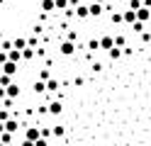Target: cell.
<instances>
[{
	"label": "cell",
	"mask_w": 151,
	"mask_h": 146,
	"mask_svg": "<svg viewBox=\"0 0 151 146\" xmlns=\"http://www.w3.org/2000/svg\"><path fill=\"white\" fill-rule=\"evenodd\" d=\"M76 15H78L81 19H86V17H90V12H88V5H78V7H76Z\"/></svg>",
	"instance_id": "cell-13"
},
{
	"label": "cell",
	"mask_w": 151,
	"mask_h": 146,
	"mask_svg": "<svg viewBox=\"0 0 151 146\" xmlns=\"http://www.w3.org/2000/svg\"><path fill=\"white\" fill-rule=\"evenodd\" d=\"M34 90H37V93H44V90H46V83L37 81V83H34Z\"/></svg>",
	"instance_id": "cell-27"
},
{
	"label": "cell",
	"mask_w": 151,
	"mask_h": 146,
	"mask_svg": "<svg viewBox=\"0 0 151 146\" xmlns=\"http://www.w3.org/2000/svg\"><path fill=\"white\" fill-rule=\"evenodd\" d=\"M132 29H134L137 34H141V32H144V22H134V24H132Z\"/></svg>",
	"instance_id": "cell-26"
},
{
	"label": "cell",
	"mask_w": 151,
	"mask_h": 146,
	"mask_svg": "<svg viewBox=\"0 0 151 146\" xmlns=\"http://www.w3.org/2000/svg\"><path fill=\"white\" fill-rule=\"evenodd\" d=\"M100 49H105V51L115 49V37H110V34H102V37H100Z\"/></svg>",
	"instance_id": "cell-3"
},
{
	"label": "cell",
	"mask_w": 151,
	"mask_h": 146,
	"mask_svg": "<svg viewBox=\"0 0 151 146\" xmlns=\"http://www.w3.org/2000/svg\"><path fill=\"white\" fill-rule=\"evenodd\" d=\"M0 146H5V144H0Z\"/></svg>",
	"instance_id": "cell-33"
},
{
	"label": "cell",
	"mask_w": 151,
	"mask_h": 146,
	"mask_svg": "<svg viewBox=\"0 0 151 146\" xmlns=\"http://www.w3.org/2000/svg\"><path fill=\"white\" fill-rule=\"evenodd\" d=\"M122 19H124L127 24H134L137 22V12L134 10H124V12H122Z\"/></svg>",
	"instance_id": "cell-8"
},
{
	"label": "cell",
	"mask_w": 151,
	"mask_h": 146,
	"mask_svg": "<svg viewBox=\"0 0 151 146\" xmlns=\"http://www.w3.org/2000/svg\"><path fill=\"white\" fill-rule=\"evenodd\" d=\"M3 132H5V124H3V122H0V134H3Z\"/></svg>",
	"instance_id": "cell-32"
},
{
	"label": "cell",
	"mask_w": 151,
	"mask_h": 146,
	"mask_svg": "<svg viewBox=\"0 0 151 146\" xmlns=\"http://www.w3.org/2000/svg\"><path fill=\"white\" fill-rule=\"evenodd\" d=\"M22 58H27V61H29V58H34V49H29V46H27L24 51H22Z\"/></svg>",
	"instance_id": "cell-23"
},
{
	"label": "cell",
	"mask_w": 151,
	"mask_h": 146,
	"mask_svg": "<svg viewBox=\"0 0 151 146\" xmlns=\"http://www.w3.org/2000/svg\"><path fill=\"white\" fill-rule=\"evenodd\" d=\"M107 54H110V58H112V61H117V58H119L122 54H124V51H122V49H117V46H115V49H110Z\"/></svg>",
	"instance_id": "cell-16"
},
{
	"label": "cell",
	"mask_w": 151,
	"mask_h": 146,
	"mask_svg": "<svg viewBox=\"0 0 151 146\" xmlns=\"http://www.w3.org/2000/svg\"><path fill=\"white\" fill-rule=\"evenodd\" d=\"M63 132H66V129H63V127H59V124L51 127V134H54V136H63Z\"/></svg>",
	"instance_id": "cell-25"
},
{
	"label": "cell",
	"mask_w": 151,
	"mask_h": 146,
	"mask_svg": "<svg viewBox=\"0 0 151 146\" xmlns=\"http://www.w3.org/2000/svg\"><path fill=\"white\" fill-rule=\"evenodd\" d=\"M110 19H112V22H115V24L124 22V19H122V12H112V15H110Z\"/></svg>",
	"instance_id": "cell-24"
},
{
	"label": "cell",
	"mask_w": 151,
	"mask_h": 146,
	"mask_svg": "<svg viewBox=\"0 0 151 146\" xmlns=\"http://www.w3.org/2000/svg\"><path fill=\"white\" fill-rule=\"evenodd\" d=\"M7 119H10V112H7V110H0V122H7Z\"/></svg>",
	"instance_id": "cell-28"
},
{
	"label": "cell",
	"mask_w": 151,
	"mask_h": 146,
	"mask_svg": "<svg viewBox=\"0 0 151 146\" xmlns=\"http://www.w3.org/2000/svg\"><path fill=\"white\" fill-rule=\"evenodd\" d=\"M54 5H56V10H66L68 7V0H54Z\"/></svg>",
	"instance_id": "cell-21"
},
{
	"label": "cell",
	"mask_w": 151,
	"mask_h": 146,
	"mask_svg": "<svg viewBox=\"0 0 151 146\" xmlns=\"http://www.w3.org/2000/svg\"><path fill=\"white\" fill-rule=\"evenodd\" d=\"M12 46L17 49V51H24V49H27V39L24 37H17L15 42H12Z\"/></svg>",
	"instance_id": "cell-11"
},
{
	"label": "cell",
	"mask_w": 151,
	"mask_h": 146,
	"mask_svg": "<svg viewBox=\"0 0 151 146\" xmlns=\"http://www.w3.org/2000/svg\"><path fill=\"white\" fill-rule=\"evenodd\" d=\"M49 136H51V129L49 127H42V139H49Z\"/></svg>",
	"instance_id": "cell-29"
},
{
	"label": "cell",
	"mask_w": 151,
	"mask_h": 146,
	"mask_svg": "<svg viewBox=\"0 0 151 146\" xmlns=\"http://www.w3.org/2000/svg\"><path fill=\"white\" fill-rule=\"evenodd\" d=\"M22 58V51H17V49H12V51H7V61H12V63H17Z\"/></svg>",
	"instance_id": "cell-12"
},
{
	"label": "cell",
	"mask_w": 151,
	"mask_h": 146,
	"mask_svg": "<svg viewBox=\"0 0 151 146\" xmlns=\"http://www.w3.org/2000/svg\"><path fill=\"white\" fill-rule=\"evenodd\" d=\"M34 146H49V141H46V139H39V141H34Z\"/></svg>",
	"instance_id": "cell-30"
},
{
	"label": "cell",
	"mask_w": 151,
	"mask_h": 146,
	"mask_svg": "<svg viewBox=\"0 0 151 146\" xmlns=\"http://www.w3.org/2000/svg\"><path fill=\"white\" fill-rule=\"evenodd\" d=\"M3 73H5V76H15V73H17V63L5 61V63H3Z\"/></svg>",
	"instance_id": "cell-7"
},
{
	"label": "cell",
	"mask_w": 151,
	"mask_h": 146,
	"mask_svg": "<svg viewBox=\"0 0 151 146\" xmlns=\"http://www.w3.org/2000/svg\"><path fill=\"white\" fill-rule=\"evenodd\" d=\"M17 129H20V124H17V119H7V122H5V132H7V134H15Z\"/></svg>",
	"instance_id": "cell-10"
},
{
	"label": "cell",
	"mask_w": 151,
	"mask_h": 146,
	"mask_svg": "<svg viewBox=\"0 0 151 146\" xmlns=\"http://www.w3.org/2000/svg\"><path fill=\"white\" fill-rule=\"evenodd\" d=\"M54 7H56V5H54V0H42V10H44V12H51Z\"/></svg>",
	"instance_id": "cell-17"
},
{
	"label": "cell",
	"mask_w": 151,
	"mask_h": 146,
	"mask_svg": "<svg viewBox=\"0 0 151 146\" xmlns=\"http://www.w3.org/2000/svg\"><path fill=\"white\" fill-rule=\"evenodd\" d=\"M20 146H34V144H32V141H27V139H22V144H20Z\"/></svg>",
	"instance_id": "cell-31"
},
{
	"label": "cell",
	"mask_w": 151,
	"mask_h": 146,
	"mask_svg": "<svg viewBox=\"0 0 151 146\" xmlns=\"http://www.w3.org/2000/svg\"><path fill=\"white\" fill-rule=\"evenodd\" d=\"M139 7H141V0H129V5H127V10H134V12Z\"/></svg>",
	"instance_id": "cell-20"
},
{
	"label": "cell",
	"mask_w": 151,
	"mask_h": 146,
	"mask_svg": "<svg viewBox=\"0 0 151 146\" xmlns=\"http://www.w3.org/2000/svg\"><path fill=\"white\" fill-rule=\"evenodd\" d=\"M46 90H59V81H56V78H49V81H46Z\"/></svg>",
	"instance_id": "cell-18"
},
{
	"label": "cell",
	"mask_w": 151,
	"mask_h": 146,
	"mask_svg": "<svg viewBox=\"0 0 151 146\" xmlns=\"http://www.w3.org/2000/svg\"><path fill=\"white\" fill-rule=\"evenodd\" d=\"M24 139L27 141H39L42 139V129H39V127H27V132H24Z\"/></svg>",
	"instance_id": "cell-1"
},
{
	"label": "cell",
	"mask_w": 151,
	"mask_h": 146,
	"mask_svg": "<svg viewBox=\"0 0 151 146\" xmlns=\"http://www.w3.org/2000/svg\"><path fill=\"white\" fill-rule=\"evenodd\" d=\"M149 17H151V10H149V7H144V5H141V7L137 10V22H146Z\"/></svg>",
	"instance_id": "cell-4"
},
{
	"label": "cell",
	"mask_w": 151,
	"mask_h": 146,
	"mask_svg": "<svg viewBox=\"0 0 151 146\" xmlns=\"http://www.w3.org/2000/svg\"><path fill=\"white\" fill-rule=\"evenodd\" d=\"M12 83V76H5V73H0V88H7Z\"/></svg>",
	"instance_id": "cell-14"
},
{
	"label": "cell",
	"mask_w": 151,
	"mask_h": 146,
	"mask_svg": "<svg viewBox=\"0 0 151 146\" xmlns=\"http://www.w3.org/2000/svg\"><path fill=\"white\" fill-rule=\"evenodd\" d=\"M5 95L10 97V100H15V97L20 95V85H15V83H10V85L5 88Z\"/></svg>",
	"instance_id": "cell-5"
},
{
	"label": "cell",
	"mask_w": 151,
	"mask_h": 146,
	"mask_svg": "<svg viewBox=\"0 0 151 146\" xmlns=\"http://www.w3.org/2000/svg\"><path fill=\"white\" fill-rule=\"evenodd\" d=\"M102 10H105V7H102L100 3H93V5H88V12H90V17H100V15H102Z\"/></svg>",
	"instance_id": "cell-6"
},
{
	"label": "cell",
	"mask_w": 151,
	"mask_h": 146,
	"mask_svg": "<svg viewBox=\"0 0 151 146\" xmlns=\"http://www.w3.org/2000/svg\"><path fill=\"white\" fill-rule=\"evenodd\" d=\"M88 49H90V51H95V49H100V39H90V42H88Z\"/></svg>",
	"instance_id": "cell-22"
},
{
	"label": "cell",
	"mask_w": 151,
	"mask_h": 146,
	"mask_svg": "<svg viewBox=\"0 0 151 146\" xmlns=\"http://www.w3.org/2000/svg\"><path fill=\"white\" fill-rule=\"evenodd\" d=\"M46 110H49V114H61V110H63V105H61V100H54L49 107H46Z\"/></svg>",
	"instance_id": "cell-9"
},
{
	"label": "cell",
	"mask_w": 151,
	"mask_h": 146,
	"mask_svg": "<svg viewBox=\"0 0 151 146\" xmlns=\"http://www.w3.org/2000/svg\"><path fill=\"white\" fill-rule=\"evenodd\" d=\"M59 51H61L63 56H73V54H76V44H73V42H68V39H66V42H61V46H59Z\"/></svg>",
	"instance_id": "cell-2"
},
{
	"label": "cell",
	"mask_w": 151,
	"mask_h": 146,
	"mask_svg": "<svg viewBox=\"0 0 151 146\" xmlns=\"http://www.w3.org/2000/svg\"><path fill=\"white\" fill-rule=\"evenodd\" d=\"M0 144L10 146V144H12V134H7V132H3V134H0Z\"/></svg>",
	"instance_id": "cell-15"
},
{
	"label": "cell",
	"mask_w": 151,
	"mask_h": 146,
	"mask_svg": "<svg viewBox=\"0 0 151 146\" xmlns=\"http://www.w3.org/2000/svg\"><path fill=\"white\" fill-rule=\"evenodd\" d=\"M49 78H51L49 68H42V71H39V81H42V83H46V81H49Z\"/></svg>",
	"instance_id": "cell-19"
}]
</instances>
